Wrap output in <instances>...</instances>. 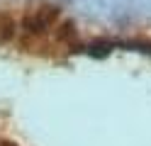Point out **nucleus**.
I'll return each instance as SVG.
<instances>
[{
    "instance_id": "nucleus-1",
    "label": "nucleus",
    "mask_w": 151,
    "mask_h": 146,
    "mask_svg": "<svg viewBox=\"0 0 151 146\" xmlns=\"http://www.w3.org/2000/svg\"><path fill=\"white\" fill-rule=\"evenodd\" d=\"M0 146H10V144H5V141H0Z\"/></svg>"
}]
</instances>
